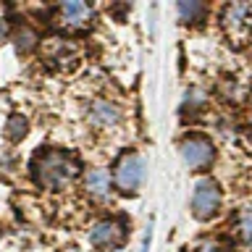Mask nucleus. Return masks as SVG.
Segmentation results:
<instances>
[{
    "mask_svg": "<svg viewBox=\"0 0 252 252\" xmlns=\"http://www.w3.org/2000/svg\"><path fill=\"white\" fill-rule=\"evenodd\" d=\"M76 160L61 150H47V153L34 158V179L39 187L47 189H61L76 176Z\"/></svg>",
    "mask_w": 252,
    "mask_h": 252,
    "instance_id": "obj_1",
    "label": "nucleus"
},
{
    "mask_svg": "<svg viewBox=\"0 0 252 252\" xmlns=\"http://www.w3.org/2000/svg\"><path fill=\"white\" fill-rule=\"evenodd\" d=\"M223 29L226 37L231 39L234 45H244L252 34V11L250 5L234 3L223 11Z\"/></svg>",
    "mask_w": 252,
    "mask_h": 252,
    "instance_id": "obj_2",
    "label": "nucleus"
},
{
    "mask_svg": "<svg viewBox=\"0 0 252 252\" xmlns=\"http://www.w3.org/2000/svg\"><path fill=\"white\" fill-rule=\"evenodd\" d=\"M220 208V189L216 181H200L194 187V194H192V213L194 218L200 220H208L218 213Z\"/></svg>",
    "mask_w": 252,
    "mask_h": 252,
    "instance_id": "obj_3",
    "label": "nucleus"
},
{
    "mask_svg": "<svg viewBox=\"0 0 252 252\" xmlns=\"http://www.w3.org/2000/svg\"><path fill=\"white\" fill-rule=\"evenodd\" d=\"M213 142L208 137H202V134H192V137H187L181 142V160H184L189 168H205L210 160H213Z\"/></svg>",
    "mask_w": 252,
    "mask_h": 252,
    "instance_id": "obj_4",
    "label": "nucleus"
},
{
    "mask_svg": "<svg viewBox=\"0 0 252 252\" xmlns=\"http://www.w3.org/2000/svg\"><path fill=\"white\" fill-rule=\"evenodd\" d=\"M142 173H145V168H142V158L137 153L124 155L116 165L118 189H121V192H137V187L142 184Z\"/></svg>",
    "mask_w": 252,
    "mask_h": 252,
    "instance_id": "obj_5",
    "label": "nucleus"
},
{
    "mask_svg": "<svg viewBox=\"0 0 252 252\" xmlns=\"http://www.w3.org/2000/svg\"><path fill=\"white\" fill-rule=\"evenodd\" d=\"M90 239H92V244H97V247H102V250L118 247V244L124 242V223L116 220V218L100 220V223L92 228Z\"/></svg>",
    "mask_w": 252,
    "mask_h": 252,
    "instance_id": "obj_6",
    "label": "nucleus"
},
{
    "mask_svg": "<svg viewBox=\"0 0 252 252\" xmlns=\"http://www.w3.org/2000/svg\"><path fill=\"white\" fill-rule=\"evenodd\" d=\"M58 16H61V24L68 29H84L92 19V11L90 5L84 3H63L58 8Z\"/></svg>",
    "mask_w": 252,
    "mask_h": 252,
    "instance_id": "obj_7",
    "label": "nucleus"
},
{
    "mask_svg": "<svg viewBox=\"0 0 252 252\" xmlns=\"http://www.w3.org/2000/svg\"><path fill=\"white\" fill-rule=\"evenodd\" d=\"M90 118H92V124L94 126H116L118 124V118H121V113H118V108L113 105V102H102V100H97L92 105V110H90Z\"/></svg>",
    "mask_w": 252,
    "mask_h": 252,
    "instance_id": "obj_8",
    "label": "nucleus"
},
{
    "mask_svg": "<svg viewBox=\"0 0 252 252\" xmlns=\"http://www.w3.org/2000/svg\"><path fill=\"white\" fill-rule=\"evenodd\" d=\"M84 184L92 194H108L110 192V176H108L105 168H92L84 176Z\"/></svg>",
    "mask_w": 252,
    "mask_h": 252,
    "instance_id": "obj_9",
    "label": "nucleus"
},
{
    "mask_svg": "<svg viewBox=\"0 0 252 252\" xmlns=\"http://www.w3.org/2000/svg\"><path fill=\"white\" fill-rule=\"evenodd\" d=\"M205 11H208V8H205L202 3H192V0H189V3H181V5H179V13H181V19H184L187 24H189V21L194 24L197 19H202Z\"/></svg>",
    "mask_w": 252,
    "mask_h": 252,
    "instance_id": "obj_10",
    "label": "nucleus"
},
{
    "mask_svg": "<svg viewBox=\"0 0 252 252\" xmlns=\"http://www.w3.org/2000/svg\"><path fill=\"white\" fill-rule=\"evenodd\" d=\"M236 231L244 242H252V210H244L236 220Z\"/></svg>",
    "mask_w": 252,
    "mask_h": 252,
    "instance_id": "obj_11",
    "label": "nucleus"
},
{
    "mask_svg": "<svg viewBox=\"0 0 252 252\" xmlns=\"http://www.w3.org/2000/svg\"><path fill=\"white\" fill-rule=\"evenodd\" d=\"M24 131H27V124H24V118H11V139H19L24 137Z\"/></svg>",
    "mask_w": 252,
    "mask_h": 252,
    "instance_id": "obj_12",
    "label": "nucleus"
},
{
    "mask_svg": "<svg viewBox=\"0 0 252 252\" xmlns=\"http://www.w3.org/2000/svg\"><path fill=\"white\" fill-rule=\"evenodd\" d=\"M197 252H226V250L216 242H208V244H202V247H197Z\"/></svg>",
    "mask_w": 252,
    "mask_h": 252,
    "instance_id": "obj_13",
    "label": "nucleus"
}]
</instances>
